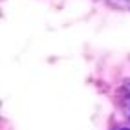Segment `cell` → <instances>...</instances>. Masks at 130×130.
Returning <instances> with one entry per match:
<instances>
[{"label": "cell", "instance_id": "3", "mask_svg": "<svg viewBox=\"0 0 130 130\" xmlns=\"http://www.w3.org/2000/svg\"><path fill=\"white\" fill-rule=\"evenodd\" d=\"M110 2H117V0H110Z\"/></svg>", "mask_w": 130, "mask_h": 130}, {"label": "cell", "instance_id": "2", "mask_svg": "<svg viewBox=\"0 0 130 130\" xmlns=\"http://www.w3.org/2000/svg\"><path fill=\"white\" fill-rule=\"evenodd\" d=\"M119 130H128V128H119Z\"/></svg>", "mask_w": 130, "mask_h": 130}, {"label": "cell", "instance_id": "1", "mask_svg": "<svg viewBox=\"0 0 130 130\" xmlns=\"http://www.w3.org/2000/svg\"><path fill=\"white\" fill-rule=\"evenodd\" d=\"M123 110H125L126 117L130 119V93H126V95H125V101H123Z\"/></svg>", "mask_w": 130, "mask_h": 130}]
</instances>
